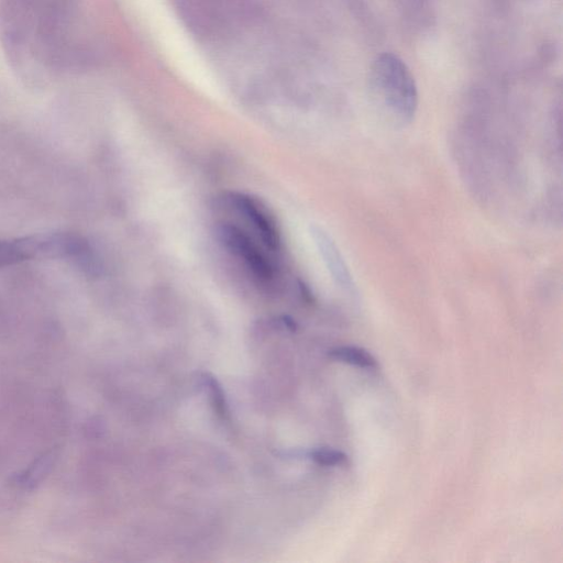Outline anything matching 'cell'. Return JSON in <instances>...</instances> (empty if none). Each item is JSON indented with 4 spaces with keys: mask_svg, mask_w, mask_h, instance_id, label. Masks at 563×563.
<instances>
[{
    "mask_svg": "<svg viewBox=\"0 0 563 563\" xmlns=\"http://www.w3.org/2000/svg\"><path fill=\"white\" fill-rule=\"evenodd\" d=\"M329 356L335 361L358 367L376 366L375 357L366 350L357 346L343 345L329 351Z\"/></svg>",
    "mask_w": 563,
    "mask_h": 563,
    "instance_id": "cell-8",
    "label": "cell"
},
{
    "mask_svg": "<svg viewBox=\"0 0 563 563\" xmlns=\"http://www.w3.org/2000/svg\"><path fill=\"white\" fill-rule=\"evenodd\" d=\"M36 257L34 236L0 240V268Z\"/></svg>",
    "mask_w": 563,
    "mask_h": 563,
    "instance_id": "cell-7",
    "label": "cell"
},
{
    "mask_svg": "<svg viewBox=\"0 0 563 563\" xmlns=\"http://www.w3.org/2000/svg\"><path fill=\"white\" fill-rule=\"evenodd\" d=\"M310 234L334 283L349 292L355 290L352 275L335 241L322 227L312 224Z\"/></svg>",
    "mask_w": 563,
    "mask_h": 563,
    "instance_id": "cell-6",
    "label": "cell"
},
{
    "mask_svg": "<svg viewBox=\"0 0 563 563\" xmlns=\"http://www.w3.org/2000/svg\"><path fill=\"white\" fill-rule=\"evenodd\" d=\"M311 459L324 466H333L343 464L347 461V456L345 453L339 450L322 448L311 452Z\"/></svg>",
    "mask_w": 563,
    "mask_h": 563,
    "instance_id": "cell-10",
    "label": "cell"
},
{
    "mask_svg": "<svg viewBox=\"0 0 563 563\" xmlns=\"http://www.w3.org/2000/svg\"><path fill=\"white\" fill-rule=\"evenodd\" d=\"M181 15L202 36H217L255 19L249 0H177Z\"/></svg>",
    "mask_w": 563,
    "mask_h": 563,
    "instance_id": "cell-2",
    "label": "cell"
},
{
    "mask_svg": "<svg viewBox=\"0 0 563 563\" xmlns=\"http://www.w3.org/2000/svg\"><path fill=\"white\" fill-rule=\"evenodd\" d=\"M227 199L257 231L263 243L272 251L282 244L280 230L272 211L258 198L241 191H231Z\"/></svg>",
    "mask_w": 563,
    "mask_h": 563,
    "instance_id": "cell-5",
    "label": "cell"
},
{
    "mask_svg": "<svg viewBox=\"0 0 563 563\" xmlns=\"http://www.w3.org/2000/svg\"><path fill=\"white\" fill-rule=\"evenodd\" d=\"M216 234L223 246L244 263L255 279L268 283L274 278L273 265L242 229L230 222H220Z\"/></svg>",
    "mask_w": 563,
    "mask_h": 563,
    "instance_id": "cell-3",
    "label": "cell"
},
{
    "mask_svg": "<svg viewBox=\"0 0 563 563\" xmlns=\"http://www.w3.org/2000/svg\"><path fill=\"white\" fill-rule=\"evenodd\" d=\"M202 379L205 382L206 387H208L209 389L210 399L214 408V411L222 419H227L229 415L228 404L225 400L223 389L220 386L219 382L210 374H203Z\"/></svg>",
    "mask_w": 563,
    "mask_h": 563,
    "instance_id": "cell-9",
    "label": "cell"
},
{
    "mask_svg": "<svg viewBox=\"0 0 563 563\" xmlns=\"http://www.w3.org/2000/svg\"><path fill=\"white\" fill-rule=\"evenodd\" d=\"M367 88L373 103L388 119L407 124L418 108L416 80L407 64L396 54L377 55L367 73Z\"/></svg>",
    "mask_w": 563,
    "mask_h": 563,
    "instance_id": "cell-1",
    "label": "cell"
},
{
    "mask_svg": "<svg viewBox=\"0 0 563 563\" xmlns=\"http://www.w3.org/2000/svg\"><path fill=\"white\" fill-rule=\"evenodd\" d=\"M37 256L62 258L88 274H96L99 265L89 243L73 233H52L36 235Z\"/></svg>",
    "mask_w": 563,
    "mask_h": 563,
    "instance_id": "cell-4",
    "label": "cell"
}]
</instances>
